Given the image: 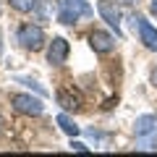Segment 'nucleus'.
<instances>
[{
  "instance_id": "423d86ee",
  "label": "nucleus",
  "mask_w": 157,
  "mask_h": 157,
  "mask_svg": "<svg viewBox=\"0 0 157 157\" xmlns=\"http://www.w3.org/2000/svg\"><path fill=\"white\" fill-rule=\"evenodd\" d=\"M66 58H68V42L63 37H55L47 47V63L50 66H63Z\"/></svg>"
},
{
  "instance_id": "4468645a",
  "label": "nucleus",
  "mask_w": 157,
  "mask_h": 157,
  "mask_svg": "<svg viewBox=\"0 0 157 157\" xmlns=\"http://www.w3.org/2000/svg\"><path fill=\"white\" fill-rule=\"evenodd\" d=\"M71 149H76V152H89V147H86L84 141H76V136H73V141H71Z\"/></svg>"
},
{
  "instance_id": "39448f33",
  "label": "nucleus",
  "mask_w": 157,
  "mask_h": 157,
  "mask_svg": "<svg viewBox=\"0 0 157 157\" xmlns=\"http://www.w3.org/2000/svg\"><path fill=\"white\" fill-rule=\"evenodd\" d=\"M11 102H13V107H16L18 113H24V115H42V113H45L42 100H39V97H32V94H13Z\"/></svg>"
},
{
  "instance_id": "f03ea898",
  "label": "nucleus",
  "mask_w": 157,
  "mask_h": 157,
  "mask_svg": "<svg viewBox=\"0 0 157 157\" xmlns=\"http://www.w3.org/2000/svg\"><path fill=\"white\" fill-rule=\"evenodd\" d=\"M16 37H18V42H21L26 50H42V45H45V32H42V26H37V24H24Z\"/></svg>"
},
{
  "instance_id": "9b49d317",
  "label": "nucleus",
  "mask_w": 157,
  "mask_h": 157,
  "mask_svg": "<svg viewBox=\"0 0 157 157\" xmlns=\"http://www.w3.org/2000/svg\"><path fill=\"white\" fill-rule=\"evenodd\" d=\"M136 149H157V131L155 134H147V136H136Z\"/></svg>"
},
{
  "instance_id": "9d476101",
  "label": "nucleus",
  "mask_w": 157,
  "mask_h": 157,
  "mask_svg": "<svg viewBox=\"0 0 157 157\" xmlns=\"http://www.w3.org/2000/svg\"><path fill=\"white\" fill-rule=\"evenodd\" d=\"M58 126H60V131H63V134H68L71 139H73V136H78V134H81V128H78V126L73 123L71 118L66 115V113H60V115H58Z\"/></svg>"
},
{
  "instance_id": "1a4fd4ad",
  "label": "nucleus",
  "mask_w": 157,
  "mask_h": 157,
  "mask_svg": "<svg viewBox=\"0 0 157 157\" xmlns=\"http://www.w3.org/2000/svg\"><path fill=\"white\" fill-rule=\"evenodd\" d=\"M55 97H58V105H60L63 110H78V107H81V100H78L76 94H71L68 89H60Z\"/></svg>"
},
{
  "instance_id": "7ed1b4c3",
  "label": "nucleus",
  "mask_w": 157,
  "mask_h": 157,
  "mask_svg": "<svg viewBox=\"0 0 157 157\" xmlns=\"http://www.w3.org/2000/svg\"><path fill=\"white\" fill-rule=\"evenodd\" d=\"M97 13L102 16V21H107V26L115 29V37H123L121 34V18H123V13H121V8L113 0H97Z\"/></svg>"
},
{
  "instance_id": "ddd939ff",
  "label": "nucleus",
  "mask_w": 157,
  "mask_h": 157,
  "mask_svg": "<svg viewBox=\"0 0 157 157\" xmlns=\"http://www.w3.org/2000/svg\"><path fill=\"white\" fill-rule=\"evenodd\" d=\"M16 81H18V84H24V86H29V89H34L37 94L47 97V89H45V86H39L37 81H32V78H26V76H16Z\"/></svg>"
},
{
  "instance_id": "f3484780",
  "label": "nucleus",
  "mask_w": 157,
  "mask_h": 157,
  "mask_svg": "<svg viewBox=\"0 0 157 157\" xmlns=\"http://www.w3.org/2000/svg\"><path fill=\"white\" fill-rule=\"evenodd\" d=\"M0 131H3V118H0Z\"/></svg>"
},
{
  "instance_id": "0eeeda50",
  "label": "nucleus",
  "mask_w": 157,
  "mask_h": 157,
  "mask_svg": "<svg viewBox=\"0 0 157 157\" xmlns=\"http://www.w3.org/2000/svg\"><path fill=\"white\" fill-rule=\"evenodd\" d=\"M89 45H92V50H94V52H102V55H105V52L115 50V37L107 34V32H92Z\"/></svg>"
},
{
  "instance_id": "20e7f679",
  "label": "nucleus",
  "mask_w": 157,
  "mask_h": 157,
  "mask_svg": "<svg viewBox=\"0 0 157 157\" xmlns=\"http://www.w3.org/2000/svg\"><path fill=\"white\" fill-rule=\"evenodd\" d=\"M131 21H134V26L139 29V39L144 42V47L157 52V29L152 26L144 16H139V13H134V16H131Z\"/></svg>"
},
{
  "instance_id": "dca6fc26",
  "label": "nucleus",
  "mask_w": 157,
  "mask_h": 157,
  "mask_svg": "<svg viewBox=\"0 0 157 157\" xmlns=\"http://www.w3.org/2000/svg\"><path fill=\"white\" fill-rule=\"evenodd\" d=\"M121 3H136V0H121Z\"/></svg>"
},
{
  "instance_id": "6e6552de",
  "label": "nucleus",
  "mask_w": 157,
  "mask_h": 157,
  "mask_svg": "<svg viewBox=\"0 0 157 157\" xmlns=\"http://www.w3.org/2000/svg\"><path fill=\"white\" fill-rule=\"evenodd\" d=\"M157 131V118L155 115H139L134 123V134L136 136H147V134H155Z\"/></svg>"
},
{
  "instance_id": "f257e3e1",
  "label": "nucleus",
  "mask_w": 157,
  "mask_h": 157,
  "mask_svg": "<svg viewBox=\"0 0 157 157\" xmlns=\"http://www.w3.org/2000/svg\"><path fill=\"white\" fill-rule=\"evenodd\" d=\"M92 6L86 0H60V8H58V21L66 24V26H73L78 18H89L92 16Z\"/></svg>"
},
{
  "instance_id": "2eb2a0df",
  "label": "nucleus",
  "mask_w": 157,
  "mask_h": 157,
  "mask_svg": "<svg viewBox=\"0 0 157 157\" xmlns=\"http://www.w3.org/2000/svg\"><path fill=\"white\" fill-rule=\"evenodd\" d=\"M149 13L157 18V0H149Z\"/></svg>"
},
{
  "instance_id": "f8f14e48",
  "label": "nucleus",
  "mask_w": 157,
  "mask_h": 157,
  "mask_svg": "<svg viewBox=\"0 0 157 157\" xmlns=\"http://www.w3.org/2000/svg\"><path fill=\"white\" fill-rule=\"evenodd\" d=\"M11 6L16 11H21V13H29V11H37L39 0H11Z\"/></svg>"
}]
</instances>
